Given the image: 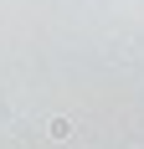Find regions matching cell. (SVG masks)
I'll return each mask as SVG.
<instances>
[{"label": "cell", "mask_w": 144, "mask_h": 149, "mask_svg": "<svg viewBox=\"0 0 144 149\" xmlns=\"http://www.w3.org/2000/svg\"><path fill=\"white\" fill-rule=\"evenodd\" d=\"M52 139H72V123L67 118H52Z\"/></svg>", "instance_id": "obj_1"}]
</instances>
